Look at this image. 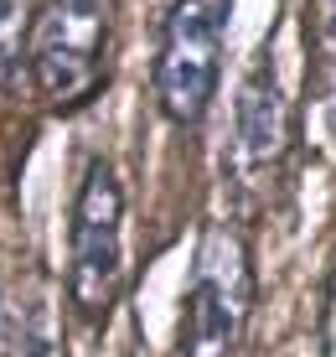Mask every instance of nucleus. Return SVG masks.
Returning <instances> with one entry per match:
<instances>
[{
	"label": "nucleus",
	"instance_id": "1",
	"mask_svg": "<svg viewBox=\"0 0 336 357\" xmlns=\"http://www.w3.org/2000/svg\"><path fill=\"white\" fill-rule=\"evenodd\" d=\"M124 301V187L104 155H89L68 207V305L83 326H109Z\"/></svg>",
	"mask_w": 336,
	"mask_h": 357
},
{
	"label": "nucleus",
	"instance_id": "2",
	"mask_svg": "<svg viewBox=\"0 0 336 357\" xmlns=\"http://www.w3.org/2000/svg\"><path fill=\"white\" fill-rule=\"evenodd\" d=\"M254 301H259V275L248 233L233 218H217L197 238L192 285H186V311H181V357H238Z\"/></svg>",
	"mask_w": 336,
	"mask_h": 357
},
{
	"label": "nucleus",
	"instance_id": "3",
	"mask_svg": "<svg viewBox=\"0 0 336 357\" xmlns=\"http://www.w3.org/2000/svg\"><path fill=\"white\" fill-rule=\"evenodd\" d=\"M109 47H114V0H42L26 83L52 114H78L109 78Z\"/></svg>",
	"mask_w": 336,
	"mask_h": 357
},
{
	"label": "nucleus",
	"instance_id": "4",
	"mask_svg": "<svg viewBox=\"0 0 336 357\" xmlns=\"http://www.w3.org/2000/svg\"><path fill=\"white\" fill-rule=\"evenodd\" d=\"M228 6L233 0H171L166 21H160L151 89H155L160 114L181 130H197L217 98Z\"/></svg>",
	"mask_w": 336,
	"mask_h": 357
},
{
	"label": "nucleus",
	"instance_id": "5",
	"mask_svg": "<svg viewBox=\"0 0 336 357\" xmlns=\"http://www.w3.org/2000/svg\"><path fill=\"white\" fill-rule=\"evenodd\" d=\"M290 151V98L275 78V52H259L248 63L238 98H233V130L222 145V181L238 202H254L269 187V176L284 166Z\"/></svg>",
	"mask_w": 336,
	"mask_h": 357
},
{
	"label": "nucleus",
	"instance_id": "6",
	"mask_svg": "<svg viewBox=\"0 0 336 357\" xmlns=\"http://www.w3.org/2000/svg\"><path fill=\"white\" fill-rule=\"evenodd\" d=\"M0 357H62L57 326L47 316V305L36 301H16L10 295L6 316H0Z\"/></svg>",
	"mask_w": 336,
	"mask_h": 357
},
{
	"label": "nucleus",
	"instance_id": "7",
	"mask_svg": "<svg viewBox=\"0 0 336 357\" xmlns=\"http://www.w3.org/2000/svg\"><path fill=\"white\" fill-rule=\"evenodd\" d=\"M36 10H42L36 0H0V89H21L26 83Z\"/></svg>",
	"mask_w": 336,
	"mask_h": 357
},
{
	"label": "nucleus",
	"instance_id": "8",
	"mask_svg": "<svg viewBox=\"0 0 336 357\" xmlns=\"http://www.w3.org/2000/svg\"><path fill=\"white\" fill-rule=\"evenodd\" d=\"M316 83H321V125L336 151V0H321L316 21Z\"/></svg>",
	"mask_w": 336,
	"mask_h": 357
}]
</instances>
